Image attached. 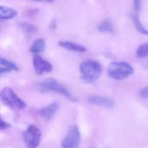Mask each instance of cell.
Here are the masks:
<instances>
[{"mask_svg": "<svg viewBox=\"0 0 148 148\" xmlns=\"http://www.w3.org/2000/svg\"><path fill=\"white\" fill-rule=\"evenodd\" d=\"M102 65L96 60L87 59L80 64V75L86 83L95 82L102 74Z\"/></svg>", "mask_w": 148, "mask_h": 148, "instance_id": "obj_1", "label": "cell"}, {"mask_svg": "<svg viewBox=\"0 0 148 148\" xmlns=\"http://www.w3.org/2000/svg\"><path fill=\"white\" fill-rule=\"evenodd\" d=\"M134 74V67L127 62H113L108 68V75L116 81L125 80Z\"/></svg>", "mask_w": 148, "mask_h": 148, "instance_id": "obj_2", "label": "cell"}, {"mask_svg": "<svg viewBox=\"0 0 148 148\" xmlns=\"http://www.w3.org/2000/svg\"><path fill=\"white\" fill-rule=\"evenodd\" d=\"M38 88L41 92H54L65 96L69 101H77V99L75 98V96L62 84L54 78H48L44 80L39 84Z\"/></svg>", "mask_w": 148, "mask_h": 148, "instance_id": "obj_3", "label": "cell"}, {"mask_svg": "<svg viewBox=\"0 0 148 148\" xmlns=\"http://www.w3.org/2000/svg\"><path fill=\"white\" fill-rule=\"evenodd\" d=\"M2 102L12 110L20 111L26 108V103L10 88H4L0 93Z\"/></svg>", "mask_w": 148, "mask_h": 148, "instance_id": "obj_4", "label": "cell"}, {"mask_svg": "<svg viewBox=\"0 0 148 148\" xmlns=\"http://www.w3.org/2000/svg\"><path fill=\"white\" fill-rule=\"evenodd\" d=\"M42 133L35 125H29L23 134V140L26 148H37L41 143Z\"/></svg>", "mask_w": 148, "mask_h": 148, "instance_id": "obj_5", "label": "cell"}, {"mask_svg": "<svg viewBox=\"0 0 148 148\" xmlns=\"http://www.w3.org/2000/svg\"><path fill=\"white\" fill-rule=\"evenodd\" d=\"M81 144V133L77 126L73 125L69 128L68 134L61 143L62 148H78Z\"/></svg>", "mask_w": 148, "mask_h": 148, "instance_id": "obj_6", "label": "cell"}, {"mask_svg": "<svg viewBox=\"0 0 148 148\" xmlns=\"http://www.w3.org/2000/svg\"><path fill=\"white\" fill-rule=\"evenodd\" d=\"M32 63H33L34 70L36 74L38 75H42L44 74L49 73L53 69L52 64L49 61L40 56L39 55H34Z\"/></svg>", "mask_w": 148, "mask_h": 148, "instance_id": "obj_7", "label": "cell"}, {"mask_svg": "<svg viewBox=\"0 0 148 148\" xmlns=\"http://www.w3.org/2000/svg\"><path fill=\"white\" fill-rule=\"evenodd\" d=\"M88 100L90 103L94 105H97L108 108H113L115 105V102L113 99L103 95H90L88 98Z\"/></svg>", "mask_w": 148, "mask_h": 148, "instance_id": "obj_8", "label": "cell"}, {"mask_svg": "<svg viewBox=\"0 0 148 148\" xmlns=\"http://www.w3.org/2000/svg\"><path fill=\"white\" fill-rule=\"evenodd\" d=\"M59 104L56 103V102H52L49 105H47L46 107L41 108L39 110V114L40 116H42L44 120H47V121H49L51 120L55 114L57 113V111L59 110Z\"/></svg>", "mask_w": 148, "mask_h": 148, "instance_id": "obj_9", "label": "cell"}, {"mask_svg": "<svg viewBox=\"0 0 148 148\" xmlns=\"http://www.w3.org/2000/svg\"><path fill=\"white\" fill-rule=\"evenodd\" d=\"M58 45L67 50L72 51V52H77V53H84L87 51V49L81 44H78L74 42L70 41H60L58 42Z\"/></svg>", "mask_w": 148, "mask_h": 148, "instance_id": "obj_10", "label": "cell"}, {"mask_svg": "<svg viewBox=\"0 0 148 148\" xmlns=\"http://www.w3.org/2000/svg\"><path fill=\"white\" fill-rule=\"evenodd\" d=\"M0 64H1L0 65L1 75H4L6 73H10L11 71H18L19 70V67L16 63H14V62H10V61L5 59L3 57H1Z\"/></svg>", "mask_w": 148, "mask_h": 148, "instance_id": "obj_11", "label": "cell"}, {"mask_svg": "<svg viewBox=\"0 0 148 148\" xmlns=\"http://www.w3.org/2000/svg\"><path fill=\"white\" fill-rule=\"evenodd\" d=\"M17 16V11L12 8L6 6H0V19L1 20H9L16 17Z\"/></svg>", "mask_w": 148, "mask_h": 148, "instance_id": "obj_12", "label": "cell"}, {"mask_svg": "<svg viewBox=\"0 0 148 148\" xmlns=\"http://www.w3.org/2000/svg\"><path fill=\"white\" fill-rule=\"evenodd\" d=\"M46 48V42L44 39L38 38L35 40V42L32 43V45L29 48V51L34 55H38L39 53H42L45 50Z\"/></svg>", "mask_w": 148, "mask_h": 148, "instance_id": "obj_13", "label": "cell"}, {"mask_svg": "<svg viewBox=\"0 0 148 148\" xmlns=\"http://www.w3.org/2000/svg\"><path fill=\"white\" fill-rule=\"evenodd\" d=\"M97 29L100 32L102 33H114V26L113 23L108 19L102 20L97 26Z\"/></svg>", "mask_w": 148, "mask_h": 148, "instance_id": "obj_14", "label": "cell"}, {"mask_svg": "<svg viewBox=\"0 0 148 148\" xmlns=\"http://www.w3.org/2000/svg\"><path fill=\"white\" fill-rule=\"evenodd\" d=\"M19 26L21 29L23 31V33L27 36H33L38 32V29L36 26L27 23V22H22L19 23Z\"/></svg>", "mask_w": 148, "mask_h": 148, "instance_id": "obj_15", "label": "cell"}, {"mask_svg": "<svg viewBox=\"0 0 148 148\" xmlns=\"http://www.w3.org/2000/svg\"><path fill=\"white\" fill-rule=\"evenodd\" d=\"M133 22H134V24L136 28V29L142 35H147L148 36V29L145 27V25L141 23L140 17L138 15L134 14L133 15Z\"/></svg>", "mask_w": 148, "mask_h": 148, "instance_id": "obj_16", "label": "cell"}, {"mask_svg": "<svg viewBox=\"0 0 148 148\" xmlns=\"http://www.w3.org/2000/svg\"><path fill=\"white\" fill-rule=\"evenodd\" d=\"M136 56L140 58L148 56V42L140 44L136 49Z\"/></svg>", "mask_w": 148, "mask_h": 148, "instance_id": "obj_17", "label": "cell"}, {"mask_svg": "<svg viewBox=\"0 0 148 148\" xmlns=\"http://www.w3.org/2000/svg\"><path fill=\"white\" fill-rule=\"evenodd\" d=\"M139 95L141 98L144 99H148V86L142 88L140 91H139Z\"/></svg>", "mask_w": 148, "mask_h": 148, "instance_id": "obj_18", "label": "cell"}, {"mask_svg": "<svg viewBox=\"0 0 148 148\" xmlns=\"http://www.w3.org/2000/svg\"><path fill=\"white\" fill-rule=\"evenodd\" d=\"M142 0H134V8L135 11H139L141 8Z\"/></svg>", "mask_w": 148, "mask_h": 148, "instance_id": "obj_19", "label": "cell"}, {"mask_svg": "<svg viewBox=\"0 0 148 148\" xmlns=\"http://www.w3.org/2000/svg\"><path fill=\"white\" fill-rule=\"evenodd\" d=\"M10 127H11V125H10V123L6 122V121H3V119L1 120V126H0L1 131H3V130H5V129H8V128H10Z\"/></svg>", "mask_w": 148, "mask_h": 148, "instance_id": "obj_20", "label": "cell"}, {"mask_svg": "<svg viewBox=\"0 0 148 148\" xmlns=\"http://www.w3.org/2000/svg\"><path fill=\"white\" fill-rule=\"evenodd\" d=\"M32 1H39V2H49V3H51V2H53L54 0H32Z\"/></svg>", "mask_w": 148, "mask_h": 148, "instance_id": "obj_21", "label": "cell"}]
</instances>
